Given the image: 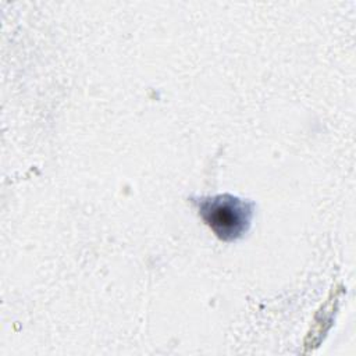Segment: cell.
<instances>
[{"label": "cell", "instance_id": "1", "mask_svg": "<svg viewBox=\"0 0 356 356\" xmlns=\"http://www.w3.org/2000/svg\"><path fill=\"white\" fill-rule=\"evenodd\" d=\"M199 211L210 228L225 241L239 238L246 231L252 216L248 202L229 195L202 199Z\"/></svg>", "mask_w": 356, "mask_h": 356}]
</instances>
